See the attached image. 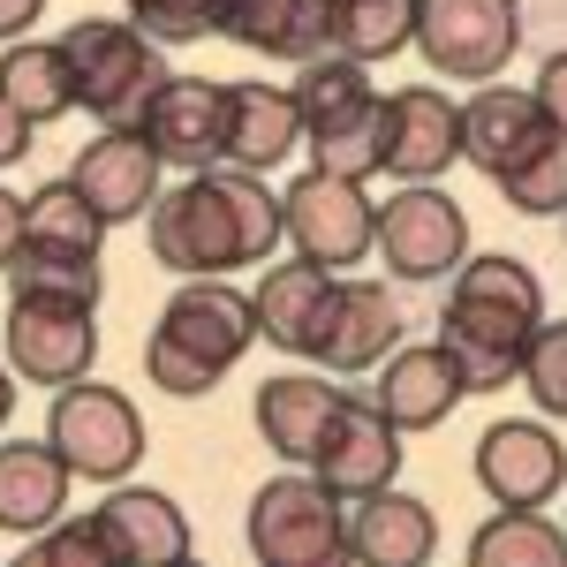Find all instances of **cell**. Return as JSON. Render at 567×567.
<instances>
[{
	"mask_svg": "<svg viewBox=\"0 0 567 567\" xmlns=\"http://www.w3.org/2000/svg\"><path fill=\"white\" fill-rule=\"evenodd\" d=\"M219 39L265 53V61H318V53H333V16H326V0H227Z\"/></svg>",
	"mask_w": 567,
	"mask_h": 567,
	"instance_id": "ffe728a7",
	"label": "cell"
},
{
	"mask_svg": "<svg viewBox=\"0 0 567 567\" xmlns=\"http://www.w3.org/2000/svg\"><path fill=\"white\" fill-rule=\"evenodd\" d=\"M523 386L545 416H567V318H545L523 355Z\"/></svg>",
	"mask_w": 567,
	"mask_h": 567,
	"instance_id": "836d02e7",
	"label": "cell"
},
{
	"mask_svg": "<svg viewBox=\"0 0 567 567\" xmlns=\"http://www.w3.org/2000/svg\"><path fill=\"white\" fill-rule=\"evenodd\" d=\"M379 250H386L393 280H439V272H454L470 258V219L446 189L409 182L401 197L379 205Z\"/></svg>",
	"mask_w": 567,
	"mask_h": 567,
	"instance_id": "30bf717a",
	"label": "cell"
},
{
	"mask_svg": "<svg viewBox=\"0 0 567 567\" xmlns=\"http://www.w3.org/2000/svg\"><path fill=\"white\" fill-rule=\"evenodd\" d=\"M99 529L114 537V553H122V567H167L189 553V523H182V507L167 499V492H152V484H114L99 507Z\"/></svg>",
	"mask_w": 567,
	"mask_h": 567,
	"instance_id": "7402d4cb",
	"label": "cell"
},
{
	"mask_svg": "<svg viewBox=\"0 0 567 567\" xmlns=\"http://www.w3.org/2000/svg\"><path fill=\"white\" fill-rule=\"evenodd\" d=\"M250 341H258V303L250 296H235L227 280H182L159 303V326L144 341V379L159 393H175V401H197L235 371V355Z\"/></svg>",
	"mask_w": 567,
	"mask_h": 567,
	"instance_id": "3957f363",
	"label": "cell"
},
{
	"mask_svg": "<svg viewBox=\"0 0 567 567\" xmlns=\"http://www.w3.org/2000/svg\"><path fill=\"white\" fill-rule=\"evenodd\" d=\"M144 219H152V258L182 280H219L235 265H265L288 243L280 197L250 167H227V159L197 167L175 189H159V205Z\"/></svg>",
	"mask_w": 567,
	"mask_h": 567,
	"instance_id": "6da1fadb",
	"label": "cell"
},
{
	"mask_svg": "<svg viewBox=\"0 0 567 567\" xmlns=\"http://www.w3.org/2000/svg\"><path fill=\"white\" fill-rule=\"evenodd\" d=\"M537 326H545V288L523 258L484 250L454 265V288L439 303V349L454 355L470 393H499L507 379H523Z\"/></svg>",
	"mask_w": 567,
	"mask_h": 567,
	"instance_id": "7a4b0ae2",
	"label": "cell"
},
{
	"mask_svg": "<svg viewBox=\"0 0 567 567\" xmlns=\"http://www.w3.org/2000/svg\"><path fill=\"white\" fill-rule=\"evenodd\" d=\"M553 122L537 106V91H507V84H477V99L462 106V159L477 175L507 182L515 167H529L545 144H553Z\"/></svg>",
	"mask_w": 567,
	"mask_h": 567,
	"instance_id": "5bb4252c",
	"label": "cell"
},
{
	"mask_svg": "<svg viewBox=\"0 0 567 567\" xmlns=\"http://www.w3.org/2000/svg\"><path fill=\"white\" fill-rule=\"evenodd\" d=\"M61 53H69V76H76V106L106 130H136L152 91L167 84L159 45L136 23H114V16H76L61 31Z\"/></svg>",
	"mask_w": 567,
	"mask_h": 567,
	"instance_id": "5b68a950",
	"label": "cell"
},
{
	"mask_svg": "<svg viewBox=\"0 0 567 567\" xmlns=\"http://www.w3.org/2000/svg\"><path fill=\"white\" fill-rule=\"evenodd\" d=\"M477 484L499 499V507H545L567 492V446L553 424H529V416H507L477 439Z\"/></svg>",
	"mask_w": 567,
	"mask_h": 567,
	"instance_id": "4fadbf2b",
	"label": "cell"
},
{
	"mask_svg": "<svg viewBox=\"0 0 567 567\" xmlns=\"http://www.w3.org/2000/svg\"><path fill=\"white\" fill-rule=\"evenodd\" d=\"M159 175H167V159L136 130H99L84 152H76V167H69V182L84 189V205L106 219V227L152 213V205H159Z\"/></svg>",
	"mask_w": 567,
	"mask_h": 567,
	"instance_id": "9a60e30c",
	"label": "cell"
},
{
	"mask_svg": "<svg viewBox=\"0 0 567 567\" xmlns=\"http://www.w3.org/2000/svg\"><path fill=\"white\" fill-rule=\"evenodd\" d=\"M560 219H567V213H560Z\"/></svg>",
	"mask_w": 567,
	"mask_h": 567,
	"instance_id": "b9f144b4",
	"label": "cell"
},
{
	"mask_svg": "<svg viewBox=\"0 0 567 567\" xmlns=\"http://www.w3.org/2000/svg\"><path fill=\"white\" fill-rule=\"evenodd\" d=\"M45 446L69 462V477L122 484L144 462V416H136V401L122 386L76 379V386L53 393V409H45Z\"/></svg>",
	"mask_w": 567,
	"mask_h": 567,
	"instance_id": "8992f818",
	"label": "cell"
},
{
	"mask_svg": "<svg viewBox=\"0 0 567 567\" xmlns=\"http://www.w3.org/2000/svg\"><path fill=\"white\" fill-rule=\"evenodd\" d=\"M45 16V0H0V45L31 39V23Z\"/></svg>",
	"mask_w": 567,
	"mask_h": 567,
	"instance_id": "f35d334b",
	"label": "cell"
},
{
	"mask_svg": "<svg viewBox=\"0 0 567 567\" xmlns=\"http://www.w3.org/2000/svg\"><path fill=\"white\" fill-rule=\"evenodd\" d=\"M537 106H545V122H553V130H567V45L560 53H553V61H545V69H537Z\"/></svg>",
	"mask_w": 567,
	"mask_h": 567,
	"instance_id": "d590c367",
	"label": "cell"
},
{
	"mask_svg": "<svg viewBox=\"0 0 567 567\" xmlns=\"http://www.w3.org/2000/svg\"><path fill=\"white\" fill-rule=\"evenodd\" d=\"M45 560L53 567H122V553H114V537L99 529V515H76V523H53L39 537Z\"/></svg>",
	"mask_w": 567,
	"mask_h": 567,
	"instance_id": "e575fe53",
	"label": "cell"
},
{
	"mask_svg": "<svg viewBox=\"0 0 567 567\" xmlns=\"http://www.w3.org/2000/svg\"><path fill=\"white\" fill-rule=\"evenodd\" d=\"M122 8H130V23L152 45H197V39L219 31V8L227 0H122Z\"/></svg>",
	"mask_w": 567,
	"mask_h": 567,
	"instance_id": "d6a6232c",
	"label": "cell"
},
{
	"mask_svg": "<svg viewBox=\"0 0 567 567\" xmlns=\"http://www.w3.org/2000/svg\"><path fill=\"white\" fill-rule=\"evenodd\" d=\"M8 363L31 386H76L99 363V326L91 310H61V303H8Z\"/></svg>",
	"mask_w": 567,
	"mask_h": 567,
	"instance_id": "2e32d148",
	"label": "cell"
},
{
	"mask_svg": "<svg viewBox=\"0 0 567 567\" xmlns=\"http://www.w3.org/2000/svg\"><path fill=\"white\" fill-rule=\"evenodd\" d=\"M310 477L326 484V492H341V499L386 492V484L401 477V432L386 424V409L363 401V393H349V401L333 409L326 439H318V454H310Z\"/></svg>",
	"mask_w": 567,
	"mask_h": 567,
	"instance_id": "8fae6325",
	"label": "cell"
},
{
	"mask_svg": "<svg viewBox=\"0 0 567 567\" xmlns=\"http://www.w3.org/2000/svg\"><path fill=\"white\" fill-rule=\"evenodd\" d=\"M371 401L386 409L393 432H432V424H446L470 401V386H462V371H454L446 349H393L379 363V393Z\"/></svg>",
	"mask_w": 567,
	"mask_h": 567,
	"instance_id": "d6986e66",
	"label": "cell"
},
{
	"mask_svg": "<svg viewBox=\"0 0 567 567\" xmlns=\"http://www.w3.org/2000/svg\"><path fill=\"white\" fill-rule=\"evenodd\" d=\"M296 114L318 175L371 182L386 175V99L371 91V69L349 53H318L296 76Z\"/></svg>",
	"mask_w": 567,
	"mask_h": 567,
	"instance_id": "277c9868",
	"label": "cell"
},
{
	"mask_svg": "<svg viewBox=\"0 0 567 567\" xmlns=\"http://www.w3.org/2000/svg\"><path fill=\"white\" fill-rule=\"evenodd\" d=\"M250 560L258 567H355L341 492L318 477H272L250 499Z\"/></svg>",
	"mask_w": 567,
	"mask_h": 567,
	"instance_id": "52a82bcc",
	"label": "cell"
},
{
	"mask_svg": "<svg viewBox=\"0 0 567 567\" xmlns=\"http://www.w3.org/2000/svg\"><path fill=\"white\" fill-rule=\"evenodd\" d=\"M326 16H333V53L363 69L416 45V0H326Z\"/></svg>",
	"mask_w": 567,
	"mask_h": 567,
	"instance_id": "f546056e",
	"label": "cell"
},
{
	"mask_svg": "<svg viewBox=\"0 0 567 567\" xmlns=\"http://www.w3.org/2000/svg\"><path fill=\"white\" fill-rule=\"evenodd\" d=\"M280 219H288L296 258L326 265V272H349L355 258H371V250H379V205L363 197V182L318 175V167H310L303 182H288Z\"/></svg>",
	"mask_w": 567,
	"mask_h": 567,
	"instance_id": "9c48e42d",
	"label": "cell"
},
{
	"mask_svg": "<svg viewBox=\"0 0 567 567\" xmlns=\"http://www.w3.org/2000/svg\"><path fill=\"white\" fill-rule=\"evenodd\" d=\"M99 243H106V219L84 205V189L61 175L23 197V250L31 258H76V265H99Z\"/></svg>",
	"mask_w": 567,
	"mask_h": 567,
	"instance_id": "4316f807",
	"label": "cell"
},
{
	"mask_svg": "<svg viewBox=\"0 0 567 567\" xmlns=\"http://www.w3.org/2000/svg\"><path fill=\"white\" fill-rule=\"evenodd\" d=\"M31 136H39V122H23V114L0 99V167H16V159L31 152Z\"/></svg>",
	"mask_w": 567,
	"mask_h": 567,
	"instance_id": "8d00e7d4",
	"label": "cell"
},
{
	"mask_svg": "<svg viewBox=\"0 0 567 567\" xmlns=\"http://www.w3.org/2000/svg\"><path fill=\"white\" fill-rule=\"evenodd\" d=\"M0 99L23 114V122H53L76 106V76H69V53L61 39H16L0 53Z\"/></svg>",
	"mask_w": 567,
	"mask_h": 567,
	"instance_id": "83f0119b",
	"label": "cell"
},
{
	"mask_svg": "<svg viewBox=\"0 0 567 567\" xmlns=\"http://www.w3.org/2000/svg\"><path fill=\"white\" fill-rule=\"evenodd\" d=\"M8 401H16V379L0 371V424H8Z\"/></svg>",
	"mask_w": 567,
	"mask_h": 567,
	"instance_id": "60d3db41",
	"label": "cell"
},
{
	"mask_svg": "<svg viewBox=\"0 0 567 567\" xmlns=\"http://www.w3.org/2000/svg\"><path fill=\"white\" fill-rule=\"evenodd\" d=\"M349 553L355 567H424L439 553V515L393 484L371 499H349Z\"/></svg>",
	"mask_w": 567,
	"mask_h": 567,
	"instance_id": "44dd1931",
	"label": "cell"
},
{
	"mask_svg": "<svg viewBox=\"0 0 567 567\" xmlns=\"http://www.w3.org/2000/svg\"><path fill=\"white\" fill-rule=\"evenodd\" d=\"M23 258V197H8L0 189V272Z\"/></svg>",
	"mask_w": 567,
	"mask_h": 567,
	"instance_id": "74e56055",
	"label": "cell"
},
{
	"mask_svg": "<svg viewBox=\"0 0 567 567\" xmlns=\"http://www.w3.org/2000/svg\"><path fill=\"white\" fill-rule=\"evenodd\" d=\"M393 349H401V303L386 296V280H341L333 326L310 349V363H326V371H371Z\"/></svg>",
	"mask_w": 567,
	"mask_h": 567,
	"instance_id": "cb8c5ba5",
	"label": "cell"
},
{
	"mask_svg": "<svg viewBox=\"0 0 567 567\" xmlns=\"http://www.w3.org/2000/svg\"><path fill=\"white\" fill-rule=\"evenodd\" d=\"M136 136L167 159V167H219L227 159V84H205V76H167L152 91Z\"/></svg>",
	"mask_w": 567,
	"mask_h": 567,
	"instance_id": "7c38bea8",
	"label": "cell"
},
{
	"mask_svg": "<svg viewBox=\"0 0 567 567\" xmlns=\"http://www.w3.org/2000/svg\"><path fill=\"white\" fill-rule=\"evenodd\" d=\"M69 462L45 439H8L0 446V529L16 537H45L69 507Z\"/></svg>",
	"mask_w": 567,
	"mask_h": 567,
	"instance_id": "d4e9b609",
	"label": "cell"
},
{
	"mask_svg": "<svg viewBox=\"0 0 567 567\" xmlns=\"http://www.w3.org/2000/svg\"><path fill=\"white\" fill-rule=\"evenodd\" d=\"M470 567H567V529L545 523V507H499L470 529Z\"/></svg>",
	"mask_w": 567,
	"mask_h": 567,
	"instance_id": "f1b7e54d",
	"label": "cell"
},
{
	"mask_svg": "<svg viewBox=\"0 0 567 567\" xmlns=\"http://www.w3.org/2000/svg\"><path fill=\"white\" fill-rule=\"evenodd\" d=\"M8 303H61V310H91L99 303V265L76 258H23L8 265Z\"/></svg>",
	"mask_w": 567,
	"mask_h": 567,
	"instance_id": "4dcf8cb0",
	"label": "cell"
},
{
	"mask_svg": "<svg viewBox=\"0 0 567 567\" xmlns=\"http://www.w3.org/2000/svg\"><path fill=\"white\" fill-rule=\"evenodd\" d=\"M523 45L515 0H416V53L454 84H492Z\"/></svg>",
	"mask_w": 567,
	"mask_h": 567,
	"instance_id": "ba28073f",
	"label": "cell"
},
{
	"mask_svg": "<svg viewBox=\"0 0 567 567\" xmlns=\"http://www.w3.org/2000/svg\"><path fill=\"white\" fill-rule=\"evenodd\" d=\"M454 159H462V106H446V91L432 84L386 91V175L439 182Z\"/></svg>",
	"mask_w": 567,
	"mask_h": 567,
	"instance_id": "e0dca14e",
	"label": "cell"
},
{
	"mask_svg": "<svg viewBox=\"0 0 567 567\" xmlns=\"http://www.w3.org/2000/svg\"><path fill=\"white\" fill-rule=\"evenodd\" d=\"M303 144V114H296V91L265 84V76H243L227 84V167H280L288 152Z\"/></svg>",
	"mask_w": 567,
	"mask_h": 567,
	"instance_id": "603a6c76",
	"label": "cell"
},
{
	"mask_svg": "<svg viewBox=\"0 0 567 567\" xmlns=\"http://www.w3.org/2000/svg\"><path fill=\"white\" fill-rule=\"evenodd\" d=\"M250 303H258V333L272 341V349L310 355L318 341H326V326H333L341 280H333L326 265H310V258H288V265L265 272V288L250 296Z\"/></svg>",
	"mask_w": 567,
	"mask_h": 567,
	"instance_id": "ac0fdd59",
	"label": "cell"
},
{
	"mask_svg": "<svg viewBox=\"0 0 567 567\" xmlns=\"http://www.w3.org/2000/svg\"><path fill=\"white\" fill-rule=\"evenodd\" d=\"M492 189H499V197H507L523 219H560V213H567V130L553 136V144L529 159V167H515V175L492 182Z\"/></svg>",
	"mask_w": 567,
	"mask_h": 567,
	"instance_id": "1f68e13d",
	"label": "cell"
},
{
	"mask_svg": "<svg viewBox=\"0 0 567 567\" xmlns=\"http://www.w3.org/2000/svg\"><path fill=\"white\" fill-rule=\"evenodd\" d=\"M341 401H349V393L333 386V379H310V371H280V379H265V386H258V432H265V446H272L280 462H310Z\"/></svg>",
	"mask_w": 567,
	"mask_h": 567,
	"instance_id": "484cf974",
	"label": "cell"
},
{
	"mask_svg": "<svg viewBox=\"0 0 567 567\" xmlns=\"http://www.w3.org/2000/svg\"><path fill=\"white\" fill-rule=\"evenodd\" d=\"M8 567H53V560H45V545H23V553H16Z\"/></svg>",
	"mask_w": 567,
	"mask_h": 567,
	"instance_id": "ab89813d",
	"label": "cell"
}]
</instances>
